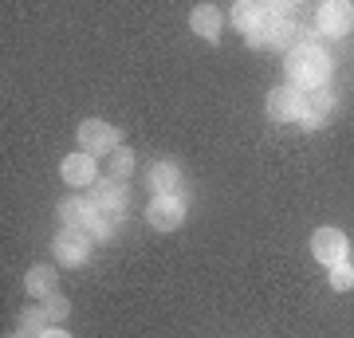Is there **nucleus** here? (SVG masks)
<instances>
[{
	"label": "nucleus",
	"instance_id": "2",
	"mask_svg": "<svg viewBox=\"0 0 354 338\" xmlns=\"http://www.w3.org/2000/svg\"><path fill=\"white\" fill-rule=\"evenodd\" d=\"M295 39V24H291L288 4H268V24L260 28V36H252V48H291Z\"/></svg>",
	"mask_w": 354,
	"mask_h": 338
},
{
	"label": "nucleus",
	"instance_id": "18",
	"mask_svg": "<svg viewBox=\"0 0 354 338\" xmlns=\"http://www.w3.org/2000/svg\"><path fill=\"white\" fill-rule=\"evenodd\" d=\"M130 169H134V153L130 150H114L111 153V181H122Z\"/></svg>",
	"mask_w": 354,
	"mask_h": 338
},
{
	"label": "nucleus",
	"instance_id": "21",
	"mask_svg": "<svg viewBox=\"0 0 354 338\" xmlns=\"http://www.w3.org/2000/svg\"><path fill=\"white\" fill-rule=\"evenodd\" d=\"M12 338H28V335H12Z\"/></svg>",
	"mask_w": 354,
	"mask_h": 338
},
{
	"label": "nucleus",
	"instance_id": "7",
	"mask_svg": "<svg viewBox=\"0 0 354 338\" xmlns=\"http://www.w3.org/2000/svg\"><path fill=\"white\" fill-rule=\"evenodd\" d=\"M55 256H59L64 263H71V267L87 263V256H91V236H87V228H64V232L55 236Z\"/></svg>",
	"mask_w": 354,
	"mask_h": 338
},
{
	"label": "nucleus",
	"instance_id": "3",
	"mask_svg": "<svg viewBox=\"0 0 354 338\" xmlns=\"http://www.w3.org/2000/svg\"><path fill=\"white\" fill-rule=\"evenodd\" d=\"M118 142H122V134L111 122H102V118H87V122L79 126V150L91 153V158L95 153H114Z\"/></svg>",
	"mask_w": 354,
	"mask_h": 338
},
{
	"label": "nucleus",
	"instance_id": "4",
	"mask_svg": "<svg viewBox=\"0 0 354 338\" xmlns=\"http://www.w3.org/2000/svg\"><path fill=\"white\" fill-rule=\"evenodd\" d=\"M346 252H351V244H346V232H342V228H315V232H311V256H315L323 267L342 263Z\"/></svg>",
	"mask_w": 354,
	"mask_h": 338
},
{
	"label": "nucleus",
	"instance_id": "16",
	"mask_svg": "<svg viewBox=\"0 0 354 338\" xmlns=\"http://www.w3.org/2000/svg\"><path fill=\"white\" fill-rule=\"evenodd\" d=\"M48 326L51 323H48V314H44V307H32V311L20 314V335H28V338H39Z\"/></svg>",
	"mask_w": 354,
	"mask_h": 338
},
{
	"label": "nucleus",
	"instance_id": "6",
	"mask_svg": "<svg viewBox=\"0 0 354 338\" xmlns=\"http://www.w3.org/2000/svg\"><path fill=\"white\" fill-rule=\"evenodd\" d=\"M351 28H354V4H346V0H330V4L319 8V32H323L327 39L351 36Z\"/></svg>",
	"mask_w": 354,
	"mask_h": 338
},
{
	"label": "nucleus",
	"instance_id": "12",
	"mask_svg": "<svg viewBox=\"0 0 354 338\" xmlns=\"http://www.w3.org/2000/svg\"><path fill=\"white\" fill-rule=\"evenodd\" d=\"M24 288H28L32 299H51L55 288H59V276H55V267H48V263H36L24 276Z\"/></svg>",
	"mask_w": 354,
	"mask_h": 338
},
{
	"label": "nucleus",
	"instance_id": "11",
	"mask_svg": "<svg viewBox=\"0 0 354 338\" xmlns=\"http://www.w3.org/2000/svg\"><path fill=\"white\" fill-rule=\"evenodd\" d=\"M268 114L276 122H291L299 118V87H276L268 95Z\"/></svg>",
	"mask_w": 354,
	"mask_h": 338
},
{
	"label": "nucleus",
	"instance_id": "1",
	"mask_svg": "<svg viewBox=\"0 0 354 338\" xmlns=\"http://www.w3.org/2000/svg\"><path fill=\"white\" fill-rule=\"evenodd\" d=\"M288 75L299 91H319L330 79V55L319 48V44L304 39V44L291 48V55H288Z\"/></svg>",
	"mask_w": 354,
	"mask_h": 338
},
{
	"label": "nucleus",
	"instance_id": "13",
	"mask_svg": "<svg viewBox=\"0 0 354 338\" xmlns=\"http://www.w3.org/2000/svg\"><path fill=\"white\" fill-rule=\"evenodd\" d=\"M189 24H193V32H197V36L216 39L225 20H221V8H216V4H197V8H193V16H189Z\"/></svg>",
	"mask_w": 354,
	"mask_h": 338
},
{
	"label": "nucleus",
	"instance_id": "19",
	"mask_svg": "<svg viewBox=\"0 0 354 338\" xmlns=\"http://www.w3.org/2000/svg\"><path fill=\"white\" fill-rule=\"evenodd\" d=\"M67 311H71V303H67L64 295H51V299L44 303V314H48V323H51V326H59V323H64Z\"/></svg>",
	"mask_w": 354,
	"mask_h": 338
},
{
	"label": "nucleus",
	"instance_id": "17",
	"mask_svg": "<svg viewBox=\"0 0 354 338\" xmlns=\"http://www.w3.org/2000/svg\"><path fill=\"white\" fill-rule=\"evenodd\" d=\"M327 279H330V288H335V291H351L354 288V263H346V260L335 263Z\"/></svg>",
	"mask_w": 354,
	"mask_h": 338
},
{
	"label": "nucleus",
	"instance_id": "15",
	"mask_svg": "<svg viewBox=\"0 0 354 338\" xmlns=\"http://www.w3.org/2000/svg\"><path fill=\"white\" fill-rule=\"evenodd\" d=\"M177 165H153L150 169V189H153V197H165V193H174L177 189Z\"/></svg>",
	"mask_w": 354,
	"mask_h": 338
},
{
	"label": "nucleus",
	"instance_id": "14",
	"mask_svg": "<svg viewBox=\"0 0 354 338\" xmlns=\"http://www.w3.org/2000/svg\"><path fill=\"white\" fill-rule=\"evenodd\" d=\"M91 200L99 205L102 213H122V209H127V185H122V181H102Z\"/></svg>",
	"mask_w": 354,
	"mask_h": 338
},
{
	"label": "nucleus",
	"instance_id": "9",
	"mask_svg": "<svg viewBox=\"0 0 354 338\" xmlns=\"http://www.w3.org/2000/svg\"><path fill=\"white\" fill-rule=\"evenodd\" d=\"M232 24H236V32H244L248 39L260 36V28L268 24V4H256V0H241V4L232 8Z\"/></svg>",
	"mask_w": 354,
	"mask_h": 338
},
{
	"label": "nucleus",
	"instance_id": "5",
	"mask_svg": "<svg viewBox=\"0 0 354 338\" xmlns=\"http://www.w3.org/2000/svg\"><path fill=\"white\" fill-rule=\"evenodd\" d=\"M146 220H150V228H158V232H174V228H181V220H185V200L177 197V193L153 197L150 209H146Z\"/></svg>",
	"mask_w": 354,
	"mask_h": 338
},
{
	"label": "nucleus",
	"instance_id": "10",
	"mask_svg": "<svg viewBox=\"0 0 354 338\" xmlns=\"http://www.w3.org/2000/svg\"><path fill=\"white\" fill-rule=\"evenodd\" d=\"M59 173H64V181L67 185H75V189H83V185H91L95 181V158L91 153H67L64 158V165H59Z\"/></svg>",
	"mask_w": 354,
	"mask_h": 338
},
{
	"label": "nucleus",
	"instance_id": "8",
	"mask_svg": "<svg viewBox=\"0 0 354 338\" xmlns=\"http://www.w3.org/2000/svg\"><path fill=\"white\" fill-rule=\"evenodd\" d=\"M327 114H330V95L323 87L319 91H299V118L295 122L307 126V130H315V126L327 122Z\"/></svg>",
	"mask_w": 354,
	"mask_h": 338
},
{
	"label": "nucleus",
	"instance_id": "20",
	"mask_svg": "<svg viewBox=\"0 0 354 338\" xmlns=\"http://www.w3.org/2000/svg\"><path fill=\"white\" fill-rule=\"evenodd\" d=\"M39 338H71V335H67L64 326H48V330H44Z\"/></svg>",
	"mask_w": 354,
	"mask_h": 338
}]
</instances>
